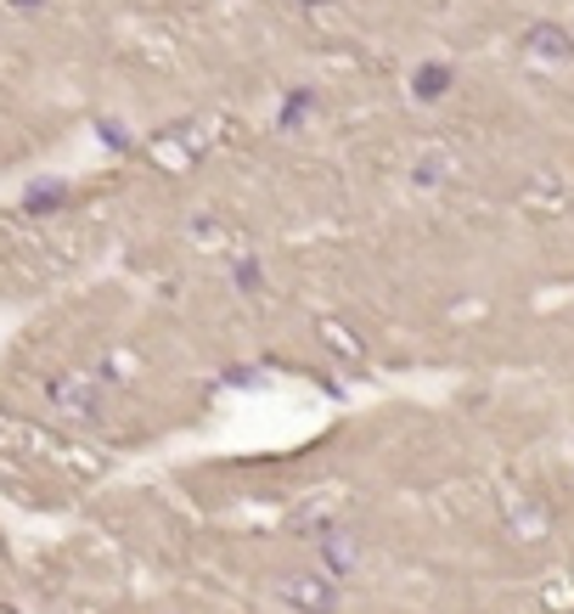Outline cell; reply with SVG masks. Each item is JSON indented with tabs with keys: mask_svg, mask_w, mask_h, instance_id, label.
I'll return each mask as SVG.
<instances>
[{
	"mask_svg": "<svg viewBox=\"0 0 574 614\" xmlns=\"http://www.w3.org/2000/svg\"><path fill=\"white\" fill-rule=\"evenodd\" d=\"M277 598L293 614H338V587H332L327 575H304V569L277 575Z\"/></svg>",
	"mask_w": 574,
	"mask_h": 614,
	"instance_id": "obj_1",
	"label": "cell"
},
{
	"mask_svg": "<svg viewBox=\"0 0 574 614\" xmlns=\"http://www.w3.org/2000/svg\"><path fill=\"white\" fill-rule=\"evenodd\" d=\"M51 401L68 412V417H96V378H85V372H68V378H57L51 383Z\"/></svg>",
	"mask_w": 574,
	"mask_h": 614,
	"instance_id": "obj_2",
	"label": "cell"
},
{
	"mask_svg": "<svg viewBox=\"0 0 574 614\" xmlns=\"http://www.w3.org/2000/svg\"><path fill=\"white\" fill-rule=\"evenodd\" d=\"M524 51L540 57V62H569L574 57V35H569V28H558V23H529Z\"/></svg>",
	"mask_w": 574,
	"mask_h": 614,
	"instance_id": "obj_3",
	"label": "cell"
},
{
	"mask_svg": "<svg viewBox=\"0 0 574 614\" xmlns=\"http://www.w3.org/2000/svg\"><path fill=\"white\" fill-rule=\"evenodd\" d=\"M451 62H423V69L412 74V96H417V102H439V96H445L451 90Z\"/></svg>",
	"mask_w": 574,
	"mask_h": 614,
	"instance_id": "obj_4",
	"label": "cell"
},
{
	"mask_svg": "<svg viewBox=\"0 0 574 614\" xmlns=\"http://www.w3.org/2000/svg\"><path fill=\"white\" fill-rule=\"evenodd\" d=\"M321 558H327L332 575H350V569L361 564V553H355V541H350V536H327V541H321Z\"/></svg>",
	"mask_w": 574,
	"mask_h": 614,
	"instance_id": "obj_5",
	"label": "cell"
},
{
	"mask_svg": "<svg viewBox=\"0 0 574 614\" xmlns=\"http://www.w3.org/2000/svg\"><path fill=\"white\" fill-rule=\"evenodd\" d=\"M513 525H518V536H547L552 530V519H547V507H540V502H518Z\"/></svg>",
	"mask_w": 574,
	"mask_h": 614,
	"instance_id": "obj_6",
	"label": "cell"
},
{
	"mask_svg": "<svg viewBox=\"0 0 574 614\" xmlns=\"http://www.w3.org/2000/svg\"><path fill=\"white\" fill-rule=\"evenodd\" d=\"M321 339H327L338 355H350V361H361V355H366V344H361L355 333H344V321H321Z\"/></svg>",
	"mask_w": 574,
	"mask_h": 614,
	"instance_id": "obj_7",
	"label": "cell"
},
{
	"mask_svg": "<svg viewBox=\"0 0 574 614\" xmlns=\"http://www.w3.org/2000/svg\"><path fill=\"white\" fill-rule=\"evenodd\" d=\"M310 108H316V96H310V90H293L288 108H282V131H293L298 119H310Z\"/></svg>",
	"mask_w": 574,
	"mask_h": 614,
	"instance_id": "obj_8",
	"label": "cell"
},
{
	"mask_svg": "<svg viewBox=\"0 0 574 614\" xmlns=\"http://www.w3.org/2000/svg\"><path fill=\"white\" fill-rule=\"evenodd\" d=\"M62 204V186H34L28 192V209H57Z\"/></svg>",
	"mask_w": 574,
	"mask_h": 614,
	"instance_id": "obj_9",
	"label": "cell"
},
{
	"mask_svg": "<svg viewBox=\"0 0 574 614\" xmlns=\"http://www.w3.org/2000/svg\"><path fill=\"white\" fill-rule=\"evenodd\" d=\"M12 7H17V12H40V7H46V0H12Z\"/></svg>",
	"mask_w": 574,
	"mask_h": 614,
	"instance_id": "obj_10",
	"label": "cell"
},
{
	"mask_svg": "<svg viewBox=\"0 0 574 614\" xmlns=\"http://www.w3.org/2000/svg\"><path fill=\"white\" fill-rule=\"evenodd\" d=\"M304 7H327V0H304Z\"/></svg>",
	"mask_w": 574,
	"mask_h": 614,
	"instance_id": "obj_11",
	"label": "cell"
}]
</instances>
